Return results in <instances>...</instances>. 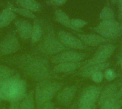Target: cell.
Wrapping results in <instances>:
<instances>
[{"label":"cell","mask_w":122,"mask_h":109,"mask_svg":"<svg viewBox=\"0 0 122 109\" xmlns=\"http://www.w3.org/2000/svg\"><path fill=\"white\" fill-rule=\"evenodd\" d=\"M7 62L19 67L23 73L36 81L51 80L53 71L45 56L38 54H24L10 58Z\"/></svg>","instance_id":"obj_1"},{"label":"cell","mask_w":122,"mask_h":109,"mask_svg":"<svg viewBox=\"0 0 122 109\" xmlns=\"http://www.w3.org/2000/svg\"><path fill=\"white\" fill-rule=\"evenodd\" d=\"M27 93L26 82L17 72L0 84L1 101H6L11 104L20 102Z\"/></svg>","instance_id":"obj_2"},{"label":"cell","mask_w":122,"mask_h":109,"mask_svg":"<svg viewBox=\"0 0 122 109\" xmlns=\"http://www.w3.org/2000/svg\"><path fill=\"white\" fill-rule=\"evenodd\" d=\"M66 50V48L58 39L56 33L51 24L44 25V34L34 49L36 54L43 56H54Z\"/></svg>","instance_id":"obj_3"},{"label":"cell","mask_w":122,"mask_h":109,"mask_svg":"<svg viewBox=\"0 0 122 109\" xmlns=\"http://www.w3.org/2000/svg\"><path fill=\"white\" fill-rule=\"evenodd\" d=\"M63 84L51 80L39 82L34 90V99L36 106L39 108L46 102L51 101L62 89Z\"/></svg>","instance_id":"obj_4"},{"label":"cell","mask_w":122,"mask_h":109,"mask_svg":"<svg viewBox=\"0 0 122 109\" xmlns=\"http://www.w3.org/2000/svg\"><path fill=\"white\" fill-rule=\"evenodd\" d=\"M92 29L101 36L112 40L119 38L122 34V24L117 19L101 21Z\"/></svg>","instance_id":"obj_5"},{"label":"cell","mask_w":122,"mask_h":109,"mask_svg":"<svg viewBox=\"0 0 122 109\" xmlns=\"http://www.w3.org/2000/svg\"><path fill=\"white\" fill-rule=\"evenodd\" d=\"M19 49L20 42L18 36L14 31H9L0 40V58L13 55Z\"/></svg>","instance_id":"obj_6"},{"label":"cell","mask_w":122,"mask_h":109,"mask_svg":"<svg viewBox=\"0 0 122 109\" xmlns=\"http://www.w3.org/2000/svg\"><path fill=\"white\" fill-rule=\"evenodd\" d=\"M116 50V46L112 44H107L102 45L95 54L82 66H89L94 64H100L106 63L109 59L113 55Z\"/></svg>","instance_id":"obj_7"},{"label":"cell","mask_w":122,"mask_h":109,"mask_svg":"<svg viewBox=\"0 0 122 109\" xmlns=\"http://www.w3.org/2000/svg\"><path fill=\"white\" fill-rule=\"evenodd\" d=\"M86 56V54L81 51L65 50L53 56L51 59V62L55 65L62 63H79L83 61Z\"/></svg>","instance_id":"obj_8"},{"label":"cell","mask_w":122,"mask_h":109,"mask_svg":"<svg viewBox=\"0 0 122 109\" xmlns=\"http://www.w3.org/2000/svg\"><path fill=\"white\" fill-rule=\"evenodd\" d=\"M56 36L60 42L66 47L75 50H84L87 46L76 36L64 30H59Z\"/></svg>","instance_id":"obj_9"},{"label":"cell","mask_w":122,"mask_h":109,"mask_svg":"<svg viewBox=\"0 0 122 109\" xmlns=\"http://www.w3.org/2000/svg\"><path fill=\"white\" fill-rule=\"evenodd\" d=\"M101 94V89L99 86H91L84 89L81 95L79 106L94 105L98 101Z\"/></svg>","instance_id":"obj_10"},{"label":"cell","mask_w":122,"mask_h":109,"mask_svg":"<svg viewBox=\"0 0 122 109\" xmlns=\"http://www.w3.org/2000/svg\"><path fill=\"white\" fill-rule=\"evenodd\" d=\"M76 94V87L68 86L61 89L56 94V101L61 106H69L73 101Z\"/></svg>","instance_id":"obj_11"},{"label":"cell","mask_w":122,"mask_h":109,"mask_svg":"<svg viewBox=\"0 0 122 109\" xmlns=\"http://www.w3.org/2000/svg\"><path fill=\"white\" fill-rule=\"evenodd\" d=\"M14 26L16 34L22 41L30 39L33 27V24L30 21L25 19H15Z\"/></svg>","instance_id":"obj_12"},{"label":"cell","mask_w":122,"mask_h":109,"mask_svg":"<svg viewBox=\"0 0 122 109\" xmlns=\"http://www.w3.org/2000/svg\"><path fill=\"white\" fill-rule=\"evenodd\" d=\"M77 36L86 46H97L99 45L101 46L102 44H112L114 41L112 39H106L99 34H79Z\"/></svg>","instance_id":"obj_13"},{"label":"cell","mask_w":122,"mask_h":109,"mask_svg":"<svg viewBox=\"0 0 122 109\" xmlns=\"http://www.w3.org/2000/svg\"><path fill=\"white\" fill-rule=\"evenodd\" d=\"M109 64L106 62L100 64H94L89 66H81L79 72V75L84 78L91 77L94 74L102 71L104 69H106L109 66Z\"/></svg>","instance_id":"obj_14"},{"label":"cell","mask_w":122,"mask_h":109,"mask_svg":"<svg viewBox=\"0 0 122 109\" xmlns=\"http://www.w3.org/2000/svg\"><path fill=\"white\" fill-rule=\"evenodd\" d=\"M44 22L41 19H36L34 20L32 31L31 34V41L33 44H38L41 39L44 31Z\"/></svg>","instance_id":"obj_15"},{"label":"cell","mask_w":122,"mask_h":109,"mask_svg":"<svg viewBox=\"0 0 122 109\" xmlns=\"http://www.w3.org/2000/svg\"><path fill=\"white\" fill-rule=\"evenodd\" d=\"M16 18V14L9 7H6L0 12V29L8 26Z\"/></svg>","instance_id":"obj_16"},{"label":"cell","mask_w":122,"mask_h":109,"mask_svg":"<svg viewBox=\"0 0 122 109\" xmlns=\"http://www.w3.org/2000/svg\"><path fill=\"white\" fill-rule=\"evenodd\" d=\"M81 66V64L79 63H62L56 64L53 69V73L56 74H65V73H71L76 71L79 67Z\"/></svg>","instance_id":"obj_17"},{"label":"cell","mask_w":122,"mask_h":109,"mask_svg":"<svg viewBox=\"0 0 122 109\" xmlns=\"http://www.w3.org/2000/svg\"><path fill=\"white\" fill-rule=\"evenodd\" d=\"M117 89L118 86L116 84H111L107 86L100 94V96L99 98V106H101L108 99L114 96L117 92Z\"/></svg>","instance_id":"obj_18"},{"label":"cell","mask_w":122,"mask_h":109,"mask_svg":"<svg viewBox=\"0 0 122 109\" xmlns=\"http://www.w3.org/2000/svg\"><path fill=\"white\" fill-rule=\"evenodd\" d=\"M16 4L19 7L29 10L33 13L39 11L41 9L40 3L36 0H16Z\"/></svg>","instance_id":"obj_19"},{"label":"cell","mask_w":122,"mask_h":109,"mask_svg":"<svg viewBox=\"0 0 122 109\" xmlns=\"http://www.w3.org/2000/svg\"><path fill=\"white\" fill-rule=\"evenodd\" d=\"M54 14H55L56 21L58 23H59L60 24H61L62 26L65 27H67L69 29L74 30L71 24V18L69 16V15L66 13H65L63 10L60 9H56Z\"/></svg>","instance_id":"obj_20"},{"label":"cell","mask_w":122,"mask_h":109,"mask_svg":"<svg viewBox=\"0 0 122 109\" xmlns=\"http://www.w3.org/2000/svg\"><path fill=\"white\" fill-rule=\"evenodd\" d=\"M35 99H34V90H31L19 102L20 109H34L35 107Z\"/></svg>","instance_id":"obj_21"},{"label":"cell","mask_w":122,"mask_h":109,"mask_svg":"<svg viewBox=\"0 0 122 109\" xmlns=\"http://www.w3.org/2000/svg\"><path fill=\"white\" fill-rule=\"evenodd\" d=\"M7 7H9L16 14L21 15L25 18H27L29 19H33V20H35L37 19V17L35 16V14L33 12L30 11L29 10H26L25 9H23L21 7H19V6H15L13 4H11L10 2H7Z\"/></svg>","instance_id":"obj_22"},{"label":"cell","mask_w":122,"mask_h":109,"mask_svg":"<svg viewBox=\"0 0 122 109\" xmlns=\"http://www.w3.org/2000/svg\"><path fill=\"white\" fill-rule=\"evenodd\" d=\"M16 73V71L13 69L4 65H0V84L11 78Z\"/></svg>","instance_id":"obj_23"},{"label":"cell","mask_w":122,"mask_h":109,"mask_svg":"<svg viewBox=\"0 0 122 109\" xmlns=\"http://www.w3.org/2000/svg\"><path fill=\"white\" fill-rule=\"evenodd\" d=\"M99 19L101 21H107L116 19V15L114 10L109 6H105L99 14Z\"/></svg>","instance_id":"obj_24"},{"label":"cell","mask_w":122,"mask_h":109,"mask_svg":"<svg viewBox=\"0 0 122 109\" xmlns=\"http://www.w3.org/2000/svg\"><path fill=\"white\" fill-rule=\"evenodd\" d=\"M71 24L74 29V31H76L77 32H81V31L80 29H81L84 26H86L87 22H86V21L81 19L73 18V19H71Z\"/></svg>","instance_id":"obj_25"},{"label":"cell","mask_w":122,"mask_h":109,"mask_svg":"<svg viewBox=\"0 0 122 109\" xmlns=\"http://www.w3.org/2000/svg\"><path fill=\"white\" fill-rule=\"evenodd\" d=\"M117 76V73L112 69H107L104 74V78H105L108 81H112L116 79Z\"/></svg>","instance_id":"obj_26"},{"label":"cell","mask_w":122,"mask_h":109,"mask_svg":"<svg viewBox=\"0 0 122 109\" xmlns=\"http://www.w3.org/2000/svg\"><path fill=\"white\" fill-rule=\"evenodd\" d=\"M68 0H46L45 1V4L51 6H59L65 4Z\"/></svg>","instance_id":"obj_27"},{"label":"cell","mask_w":122,"mask_h":109,"mask_svg":"<svg viewBox=\"0 0 122 109\" xmlns=\"http://www.w3.org/2000/svg\"><path fill=\"white\" fill-rule=\"evenodd\" d=\"M92 80L95 82V83H100L103 81L104 79V74L102 71H99L97 72L95 74H94L92 76H91Z\"/></svg>","instance_id":"obj_28"},{"label":"cell","mask_w":122,"mask_h":109,"mask_svg":"<svg viewBox=\"0 0 122 109\" xmlns=\"http://www.w3.org/2000/svg\"><path fill=\"white\" fill-rule=\"evenodd\" d=\"M39 109H55L54 107V103L51 101H48L44 103V104H42L41 106H39Z\"/></svg>","instance_id":"obj_29"},{"label":"cell","mask_w":122,"mask_h":109,"mask_svg":"<svg viewBox=\"0 0 122 109\" xmlns=\"http://www.w3.org/2000/svg\"><path fill=\"white\" fill-rule=\"evenodd\" d=\"M119 5V19L120 21L122 20V0H117V3Z\"/></svg>","instance_id":"obj_30"},{"label":"cell","mask_w":122,"mask_h":109,"mask_svg":"<svg viewBox=\"0 0 122 109\" xmlns=\"http://www.w3.org/2000/svg\"><path fill=\"white\" fill-rule=\"evenodd\" d=\"M78 109H96V105H86V106H79Z\"/></svg>","instance_id":"obj_31"},{"label":"cell","mask_w":122,"mask_h":109,"mask_svg":"<svg viewBox=\"0 0 122 109\" xmlns=\"http://www.w3.org/2000/svg\"><path fill=\"white\" fill-rule=\"evenodd\" d=\"M9 109H19V102L11 103L9 107Z\"/></svg>","instance_id":"obj_32"},{"label":"cell","mask_w":122,"mask_h":109,"mask_svg":"<svg viewBox=\"0 0 122 109\" xmlns=\"http://www.w3.org/2000/svg\"><path fill=\"white\" fill-rule=\"evenodd\" d=\"M122 100L120 99L115 105L112 108V109H122Z\"/></svg>","instance_id":"obj_33"},{"label":"cell","mask_w":122,"mask_h":109,"mask_svg":"<svg viewBox=\"0 0 122 109\" xmlns=\"http://www.w3.org/2000/svg\"><path fill=\"white\" fill-rule=\"evenodd\" d=\"M110 1L112 3V4H114V5L117 4V0H110Z\"/></svg>","instance_id":"obj_34"},{"label":"cell","mask_w":122,"mask_h":109,"mask_svg":"<svg viewBox=\"0 0 122 109\" xmlns=\"http://www.w3.org/2000/svg\"><path fill=\"white\" fill-rule=\"evenodd\" d=\"M119 63H120V66H121V68H122V59H119Z\"/></svg>","instance_id":"obj_35"},{"label":"cell","mask_w":122,"mask_h":109,"mask_svg":"<svg viewBox=\"0 0 122 109\" xmlns=\"http://www.w3.org/2000/svg\"><path fill=\"white\" fill-rule=\"evenodd\" d=\"M119 59H122V49L120 51V54H119Z\"/></svg>","instance_id":"obj_36"},{"label":"cell","mask_w":122,"mask_h":109,"mask_svg":"<svg viewBox=\"0 0 122 109\" xmlns=\"http://www.w3.org/2000/svg\"></svg>","instance_id":"obj_37"},{"label":"cell","mask_w":122,"mask_h":109,"mask_svg":"<svg viewBox=\"0 0 122 109\" xmlns=\"http://www.w3.org/2000/svg\"></svg>","instance_id":"obj_38"}]
</instances>
